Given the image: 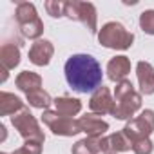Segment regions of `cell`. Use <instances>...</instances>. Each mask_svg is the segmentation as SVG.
<instances>
[{
  "label": "cell",
  "instance_id": "obj_3",
  "mask_svg": "<svg viewBox=\"0 0 154 154\" xmlns=\"http://www.w3.org/2000/svg\"><path fill=\"white\" fill-rule=\"evenodd\" d=\"M15 18L18 24V29L24 38L29 40H40L44 33V22L40 20L35 4L31 2H20L15 11Z\"/></svg>",
  "mask_w": 154,
  "mask_h": 154
},
{
  "label": "cell",
  "instance_id": "obj_10",
  "mask_svg": "<svg viewBox=\"0 0 154 154\" xmlns=\"http://www.w3.org/2000/svg\"><path fill=\"white\" fill-rule=\"evenodd\" d=\"M78 123H80V131L85 132L89 138H102L109 131V123L94 112H87V114L80 116Z\"/></svg>",
  "mask_w": 154,
  "mask_h": 154
},
{
  "label": "cell",
  "instance_id": "obj_14",
  "mask_svg": "<svg viewBox=\"0 0 154 154\" xmlns=\"http://www.w3.org/2000/svg\"><path fill=\"white\" fill-rule=\"evenodd\" d=\"M136 76L141 94H154V67L149 62L141 60L136 63Z\"/></svg>",
  "mask_w": 154,
  "mask_h": 154
},
{
  "label": "cell",
  "instance_id": "obj_21",
  "mask_svg": "<svg viewBox=\"0 0 154 154\" xmlns=\"http://www.w3.org/2000/svg\"><path fill=\"white\" fill-rule=\"evenodd\" d=\"M140 27L145 35L154 36V9H145L140 15Z\"/></svg>",
  "mask_w": 154,
  "mask_h": 154
},
{
  "label": "cell",
  "instance_id": "obj_19",
  "mask_svg": "<svg viewBox=\"0 0 154 154\" xmlns=\"http://www.w3.org/2000/svg\"><path fill=\"white\" fill-rule=\"evenodd\" d=\"M72 154H100V138H84L80 141H76L71 149Z\"/></svg>",
  "mask_w": 154,
  "mask_h": 154
},
{
  "label": "cell",
  "instance_id": "obj_16",
  "mask_svg": "<svg viewBox=\"0 0 154 154\" xmlns=\"http://www.w3.org/2000/svg\"><path fill=\"white\" fill-rule=\"evenodd\" d=\"M0 63H2V69L11 71L20 63V47L17 44H2L0 47Z\"/></svg>",
  "mask_w": 154,
  "mask_h": 154
},
{
  "label": "cell",
  "instance_id": "obj_6",
  "mask_svg": "<svg viewBox=\"0 0 154 154\" xmlns=\"http://www.w3.org/2000/svg\"><path fill=\"white\" fill-rule=\"evenodd\" d=\"M11 123L13 127L18 131V134L26 140V141H38L44 143L45 141V134L38 125V120L29 112V109L26 107L22 112L11 116Z\"/></svg>",
  "mask_w": 154,
  "mask_h": 154
},
{
  "label": "cell",
  "instance_id": "obj_4",
  "mask_svg": "<svg viewBox=\"0 0 154 154\" xmlns=\"http://www.w3.org/2000/svg\"><path fill=\"white\" fill-rule=\"evenodd\" d=\"M98 42H100V45H103L107 49L125 51L132 45L134 35L131 31H127L125 26L120 22H107L98 31Z\"/></svg>",
  "mask_w": 154,
  "mask_h": 154
},
{
  "label": "cell",
  "instance_id": "obj_27",
  "mask_svg": "<svg viewBox=\"0 0 154 154\" xmlns=\"http://www.w3.org/2000/svg\"><path fill=\"white\" fill-rule=\"evenodd\" d=\"M2 154H8V152H2Z\"/></svg>",
  "mask_w": 154,
  "mask_h": 154
},
{
  "label": "cell",
  "instance_id": "obj_1",
  "mask_svg": "<svg viewBox=\"0 0 154 154\" xmlns=\"http://www.w3.org/2000/svg\"><path fill=\"white\" fill-rule=\"evenodd\" d=\"M63 72L69 87L76 93L87 94L102 87V78H103L102 65L91 54L78 53L69 56L63 65Z\"/></svg>",
  "mask_w": 154,
  "mask_h": 154
},
{
  "label": "cell",
  "instance_id": "obj_2",
  "mask_svg": "<svg viewBox=\"0 0 154 154\" xmlns=\"http://www.w3.org/2000/svg\"><path fill=\"white\" fill-rule=\"evenodd\" d=\"M141 107V94L136 93L131 80H122L114 87V109L112 114L116 120H132L136 111Z\"/></svg>",
  "mask_w": 154,
  "mask_h": 154
},
{
  "label": "cell",
  "instance_id": "obj_22",
  "mask_svg": "<svg viewBox=\"0 0 154 154\" xmlns=\"http://www.w3.org/2000/svg\"><path fill=\"white\" fill-rule=\"evenodd\" d=\"M44 6H45V11L49 17H53V18L65 17V2L63 0H47Z\"/></svg>",
  "mask_w": 154,
  "mask_h": 154
},
{
  "label": "cell",
  "instance_id": "obj_23",
  "mask_svg": "<svg viewBox=\"0 0 154 154\" xmlns=\"http://www.w3.org/2000/svg\"><path fill=\"white\" fill-rule=\"evenodd\" d=\"M132 150H134V154H152L154 143L150 141V138H141L132 143Z\"/></svg>",
  "mask_w": 154,
  "mask_h": 154
},
{
  "label": "cell",
  "instance_id": "obj_9",
  "mask_svg": "<svg viewBox=\"0 0 154 154\" xmlns=\"http://www.w3.org/2000/svg\"><path fill=\"white\" fill-rule=\"evenodd\" d=\"M89 109H91L94 114H98V116L112 114V109H114V98L111 96L109 87L102 85V87H98V89L91 94Z\"/></svg>",
  "mask_w": 154,
  "mask_h": 154
},
{
  "label": "cell",
  "instance_id": "obj_17",
  "mask_svg": "<svg viewBox=\"0 0 154 154\" xmlns=\"http://www.w3.org/2000/svg\"><path fill=\"white\" fill-rule=\"evenodd\" d=\"M53 103H54V111L67 118L80 114V111H82V102L72 96H58V98H54Z\"/></svg>",
  "mask_w": 154,
  "mask_h": 154
},
{
  "label": "cell",
  "instance_id": "obj_7",
  "mask_svg": "<svg viewBox=\"0 0 154 154\" xmlns=\"http://www.w3.org/2000/svg\"><path fill=\"white\" fill-rule=\"evenodd\" d=\"M42 122H44V123L53 131V134H56V136H65V138H69V136H76L78 132H82L78 120L67 118V116H63V114H60V112H56V111H51V109L44 111Z\"/></svg>",
  "mask_w": 154,
  "mask_h": 154
},
{
  "label": "cell",
  "instance_id": "obj_15",
  "mask_svg": "<svg viewBox=\"0 0 154 154\" xmlns=\"http://www.w3.org/2000/svg\"><path fill=\"white\" fill-rule=\"evenodd\" d=\"M24 109L26 105L18 96H15L13 93H6V91L0 93V114L2 116H15L22 112Z\"/></svg>",
  "mask_w": 154,
  "mask_h": 154
},
{
  "label": "cell",
  "instance_id": "obj_5",
  "mask_svg": "<svg viewBox=\"0 0 154 154\" xmlns=\"http://www.w3.org/2000/svg\"><path fill=\"white\" fill-rule=\"evenodd\" d=\"M65 17L69 20L82 22L93 35H98V15L94 4L69 0V2H65Z\"/></svg>",
  "mask_w": 154,
  "mask_h": 154
},
{
  "label": "cell",
  "instance_id": "obj_8",
  "mask_svg": "<svg viewBox=\"0 0 154 154\" xmlns=\"http://www.w3.org/2000/svg\"><path fill=\"white\" fill-rule=\"evenodd\" d=\"M127 138L134 143L141 138H149L154 132V111L152 109H145L140 112V116L132 118L127 122V125L122 129Z\"/></svg>",
  "mask_w": 154,
  "mask_h": 154
},
{
  "label": "cell",
  "instance_id": "obj_25",
  "mask_svg": "<svg viewBox=\"0 0 154 154\" xmlns=\"http://www.w3.org/2000/svg\"><path fill=\"white\" fill-rule=\"evenodd\" d=\"M0 131H2V141H4L6 140V127L2 125V127H0Z\"/></svg>",
  "mask_w": 154,
  "mask_h": 154
},
{
  "label": "cell",
  "instance_id": "obj_26",
  "mask_svg": "<svg viewBox=\"0 0 154 154\" xmlns=\"http://www.w3.org/2000/svg\"><path fill=\"white\" fill-rule=\"evenodd\" d=\"M107 154H116V152H107Z\"/></svg>",
  "mask_w": 154,
  "mask_h": 154
},
{
  "label": "cell",
  "instance_id": "obj_12",
  "mask_svg": "<svg viewBox=\"0 0 154 154\" xmlns=\"http://www.w3.org/2000/svg\"><path fill=\"white\" fill-rule=\"evenodd\" d=\"M53 54H54V45L49 40H42L40 38L29 49V62L38 65V67H45V65H49Z\"/></svg>",
  "mask_w": 154,
  "mask_h": 154
},
{
  "label": "cell",
  "instance_id": "obj_11",
  "mask_svg": "<svg viewBox=\"0 0 154 154\" xmlns=\"http://www.w3.org/2000/svg\"><path fill=\"white\" fill-rule=\"evenodd\" d=\"M100 149L103 154L107 152H125V150H131L132 149V141L127 138V134L123 131L120 132H112L109 136H102L100 138Z\"/></svg>",
  "mask_w": 154,
  "mask_h": 154
},
{
  "label": "cell",
  "instance_id": "obj_20",
  "mask_svg": "<svg viewBox=\"0 0 154 154\" xmlns=\"http://www.w3.org/2000/svg\"><path fill=\"white\" fill-rule=\"evenodd\" d=\"M26 100H27V103H29L31 107H35V109H44V111H47L49 105L54 102V100L49 96V93L44 91V89H36V91L26 94Z\"/></svg>",
  "mask_w": 154,
  "mask_h": 154
},
{
  "label": "cell",
  "instance_id": "obj_24",
  "mask_svg": "<svg viewBox=\"0 0 154 154\" xmlns=\"http://www.w3.org/2000/svg\"><path fill=\"white\" fill-rule=\"evenodd\" d=\"M11 154H42V143L38 141H24L20 149H17Z\"/></svg>",
  "mask_w": 154,
  "mask_h": 154
},
{
  "label": "cell",
  "instance_id": "obj_13",
  "mask_svg": "<svg viewBox=\"0 0 154 154\" xmlns=\"http://www.w3.org/2000/svg\"><path fill=\"white\" fill-rule=\"evenodd\" d=\"M131 72V60L125 54L114 56L107 63V78L111 82L120 84L122 80H127V74Z\"/></svg>",
  "mask_w": 154,
  "mask_h": 154
},
{
  "label": "cell",
  "instance_id": "obj_18",
  "mask_svg": "<svg viewBox=\"0 0 154 154\" xmlns=\"http://www.w3.org/2000/svg\"><path fill=\"white\" fill-rule=\"evenodd\" d=\"M15 84L22 93L29 94V93H33L36 89H42V76L38 72H33V71H22L17 76Z\"/></svg>",
  "mask_w": 154,
  "mask_h": 154
}]
</instances>
